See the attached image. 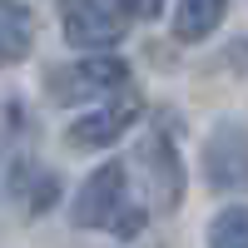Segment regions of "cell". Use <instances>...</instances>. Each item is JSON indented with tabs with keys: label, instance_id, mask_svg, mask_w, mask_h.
Segmentation results:
<instances>
[{
	"label": "cell",
	"instance_id": "6da1fadb",
	"mask_svg": "<svg viewBox=\"0 0 248 248\" xmlns=\"http://www.w3.org/2000/svg\"><path fill=\"white\" fill-rule=\"evenodd\" d=\"M124 189H129V174L124 164H99V169L79 184V194L70 203V218L75 229H109L124 209Z\"/></svg>",
	"mask_w": 248,
	"mask_h": 248
},
{
	"label": "cell",
	"instance_id": "7a4b0ae2",
	"mask_svg": "<svg viewBox=\"0 0 248 248\" xmlns=\"http://www.w3.org/2000/svg\"><path fill=\"white\" fill-rule=\"evenodd\" d=\"M60 25H65V40L75 50H109L124 35V15L109 5V0H65L60 5Z\"/></svg>",
	"mask_w": 248,
	"mask_h": 248
},
{
	"label": "cell",
	"instance_id": "3957f363",
	"mask_svg": "<svg viewBox=\"0 0 248 248\" xmlns=\"http://www.w3.org/2000/svg\"><path fill=\"white\" fill-rule=\"evenodd\" d=\"M55 99H85V94H119L129 85V60L119 55H85L70 70H55Z\"/></svg>",
	"mask_w": 248,
	"mask_h": 248
},
{
	"label": "cell",
	"instance_id": "277c9868",
	"mask_svg": "<svg viewBox=\"0 0 248 248\" xmlns=\"http://www.w3.org/2000/svg\"><path fill=\"white\" fill-rule=\"evenodd\" d=\"M203 179L214 189H248V129L223 119L203 144Z\"/></svg>",
	"mask_w": 248,
	"mask_h": 248
},
{
	"label": "cell",
	"instance_id": "5b68a950",
	"mask_svg": "<svg viewBox=\"0 0 248 248\" xmlns=\"http://www.w3.org/2000/svg\"><path fill=\"white\" fill-rule=\"evenodd\" d=\"M139 164H144V174H149V194L159 199V209L174 214L179 199H184V164H179L174 139L164 129H149L139 139Z\"/></svg>",
	"mask_w": 248,
	"mask_h": 248
},
{
	"label": "cell",
	"instance_id": "8992f818",
	"mask_svg": "<svg viewBox=\"0 0 248 248\" xmlns=\"http://www.w3.org/2000/svg\"><path fill=\"white\" fill-rule=\"evenodd\" d=\"M134 114H139V99H134V94L124 99V105L94 109V114H79L70 129H65V144H70V149H105V144H114V139L134 124Z\"/></svg>",
	"mask_w": 248,
	"mask_h": 248
},
{
	"label": "cell",
	"instance_id": "52a82bcc",
	"mask_svg": "<svg viewBox=\"0 0 248 248\" xmlns=\"http://www.w3.org/2000/svg\"><path fill=\"white\" fill-rule=\"evenodd\" d=\"M35 45V15L20 0H0V70L20 65Z\"/></svg>",
	"mask_w": 248,
	"mask_h": 248
},
{
	"label": "cell",
	"instance_id": "ba28073f",
	"mask_svg": "<svg viewBox=\"0 0 248 248\" xmlns=\"http://www.w3.org/2000/svg\"><path fill=\"white\" fill-rule=\"evenodd\" d=\"M223 10H229V0H179L174 5V40H184V45L209 40L223 25Z\"/></svg>",
	"mask_w": 248,
	"mask_h": 248
},
{
	"label": "cell",
	"instance_id": "9c48e42d",
	"mask_svg": "<svg viewBox=\"0 0 248 248\" xmlns=\"http://www.w3.org/2000/svg\"><path fill=\"white\" fill-rule=\"evenodd\" d=\"M209 248H248V203H233L209 223Z\"/></svg>",
	"mask_w": 248,
	"mask_h": 248
},
{
	"label": "cell",
	"instance_id": "30bf717a",
	"mask_svg": "<svg viewBox=\"0 0 248 248\" xmlns=\"http://www.w3.org/2000/svg\"><path fill=\"white\" fill-rule=\"evenodd\" d=\"M55 194H60V179L55 174H40L35 189H30V214H45L50 203H55Z\"/></svg>",
	"mask_w": 248,
	"mask_h": 248
},
{
	"label": "cell",
	"instance_id": "8fae6325",
	"mask_svg": "<svg viewBox=\"0 0 248 248\" xmlns=\"http://www.w3.org/2000/svg\"><path fill=\"white\" fill-rule=\"evenodd\" d=\"M109 5L124 15V20H154L164 10V0H109Z\"/></svg>",
	"mask_w": 248,
	"mask_h": 248
},
{
	"label": "cell",
	"instance_id": "7c38bea8",
	"mask_svg": "<svg viewBox=\"0 0 248 248\" xmlns=\"http://www.w3.org/2000/svg\"><path fill=\"white\" fill-rule=\"evenodd\" d=\"M229 65L248 79V40H233V45H229Z\"/></svg>",
	"mask_w": 248,
	"mask_h": 248
}]
</instances>
